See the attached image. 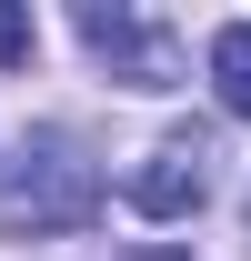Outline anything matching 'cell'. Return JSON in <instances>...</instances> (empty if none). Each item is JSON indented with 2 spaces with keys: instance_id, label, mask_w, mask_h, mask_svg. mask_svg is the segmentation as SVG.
<instances>
[{
  "instance_id": "cell-1",
  "label": "cell",
  "mask_w": 251,
  "mask_h": 261,
  "mask_svg": "<svg viewBox=\"0 0 251 261\" xmlns=\"http://www.w3.org/2000/svg\"><path fill=\"white\" fill-rule=\"evenodd\" d=\"M101 211V161L70 130H31L0 161V241H61Z\"/></svg>"
},
{
  "instance_id": "cell-2",
  "label": "cell",
  "mask_w": 251,
  "mask_h": 261,
  "mask_svg": "<svg viewBox=\"0 0 251 261\" xmlns=\"http://www.w3.org/2000/svg\"><path fill=\"white\" fill-rule=\"evenodd\" d=\"M81 50L91 61H111L131 81V91H171V70H181V50H171V31L161 20H141V10H101V0H81Z\"/></svg>"
},
{
  "instance_id": "cell-3",
  "label": "cell",
  "mask_w": 251,
  "mask_h": 261,
  "mask_svg": "<svg viewBox=\"0 0 251 261\" xmlns=\"http://www.w3.org/2000/svg\"><path fill=\"white\" fill-rule=\"evenodd\" d=\"M121 191H131L141 221H191V211L211 201V141H201V130H171L161 151H141V171H131Z\"/></svg>"
},
{
  "instance_id": "cell-4",
  "label": "cell",
  "mask_w": 251,
  "mask_h": 261,
  "mask_svg": "<svg viewBox=\"0 0 251 261\" xmlns=\"http://www.w3.org/2000/svg\"><path fill=\"white\" fill-rule=\"evenodd\" d=\"M211 91L231 121H251V20H221L211 31Z\"/></svg>"
},
{
  "instance_id": "cell-5",
  "label": "cell",
  "mask_w": 251,
  "mask_h": 261,
  "mask_svg": "<svg viewBox=\"0 0 251 261\" xmlns=\"http://www.w3.org/2000/svg\"><path fill=\"white\" fill-rule=\"evenodd\" d=\"M10 61H31V10H20V0H0V70Z\"/></svg>"
},
{
  "instance_id": "cell-6",
  "label": "cell",
  "mask_w": 251,
  "mask_h": 261,
  "mask_svg": "<svg viewBox=\"0 0 251 261\" xmlns=\"http://www.w3.org/2000/svg\"><path fill=\"white\" fill-rule=\"evenodd\" d=\"M131 261H181V251H131Z\"/></svg>"
}]
</instances>
